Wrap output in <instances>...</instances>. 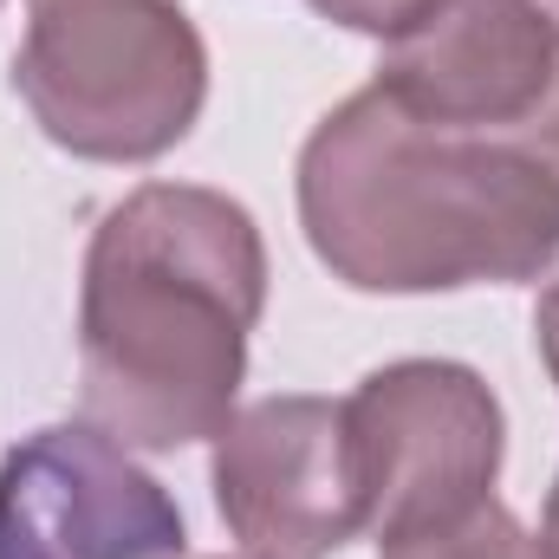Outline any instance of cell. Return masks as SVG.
<instances>
[{
  "mask_svg": "<svg viewBox=\"0 0 559 559\" xmlns=\"http://www.w3.org/2000/svg\"><path fill=\"white\" fill-rule=\"evenodd\" d=\"M371 85L417 124L521 143L559 92V33L534 0H436L384 39Z\"/></svg>",
  "mask_w": 559,
  "mask_h": 559,
  "instance_id": "obj_7",
  "label": "cell"
},
{
  "mask_svg": "<svg viewBox=\"0 0 559 559\" xmlns=\"http://www.w3.org/2000/svg\"><path fill=\"white\" fill-rule=\"evenodd\" d=\"M534 345H540V365H547V378H554V391H559V280L534 306Z\"/></svg>",
  "mask_w": 559,
  "mask_h": 559,
  "instance_id": "obj_10",
  "label": "cell"
},
{
  "mask_svg": "<svg viewBox=\"0 0 559 559\" xmlns=\"http://www.w3.org/2000/svg\"><path fill=\"white\" fill-rule=\"evenodd\" d=\"M222 559H228V554H222ZM241 559H261V554H241Z\"/></svg>",
  "mask_w": 559,
  "mask_h": 559,
  "instance_id": "obj_13",
  "label": "cell"
},
{
  "mask_svg": "<svg viewBox=\"0 0 559 559\" xmlns=\"http://www.w3.org/2000/svg\"><path fill=\"white\" fill-rule=\"evenodd\" d=\"M267 312L261 222L202 182H143L105 209L79 274V404L111 442L169 455L222 436Z\"/></svg>",
  "mask_w": 559,
  "mask_h": 559,
  "instance_id": "obj_1",
  "label": "cell"
},
{
  "mask_svg": "<svg viewBox=\"0 0 559 559\" xmlns=\"http://www.w3.org/2000/svg\"><path fill=\"white\" fill-rule=\"evenodd\" d=\"M319 20H332V26H345V33H365V39H397V33H411L423 13L436 7V0H306Z\"/></svg>",
  "mask_w": 559,
  "mask_h": 559,
  "instance_id": "obj_9",
  "label": "cell"
},
{
  "mask_svg": "<svg viewBox=\"0 0 559 559\" xmlns=\"http://www.w3.org/2000/svg\"><path fill=\"white\" fill-rule=\"evenodd\" d=\"M540 559H559V475L547 488V508H540Z\"/></svg>",
  "mask_w": 559,
  "mask_h": 559,
  "instance_id": "obj_11",
  "label": "cell"
},
{
  "mask_svg": "<svg viewBox=\"0 0 559 559\" xmlns=\"http://www.w3.org/2000/svg\"><path fill=\"white\" fill-rule=\"evenodd\" d=\"M0 7H7V0H0Z\"/></svg>",
  "mask_w": 559,
  "mask_h": 559,
  "instance_id": "obj_14",
  "label": "cell"
},
{
  "mask_svg": "<svg viewBox=\"0 0 559 559\" xmlns=\"http://www.w3.org/2000/svg\"><path fill=\"white\" fill-rule=\"evenodd\" d=\"M534 7L547 13V26H554V33H559V0H534Z\"/></svg>",
  "mask_w": 559,
  "mask_h": 559,
  "instance_id": "obj_12",
  "label": "cell"
},
{
  "mask_svg": "<svg viewBox=\"0 0 559 559\" xmlns=\"http://www.w3.org/2000/svg\"><path fill=\"white\" fill-rule=\"evenodd\" d=\"M378 559H540V540L501 501H481L468 521H455L442 534L397 540V547H378Z\"/></svg>",
  "mask_w": 559,
  "mask_h": 559,
  "instance_id": "obj_8",
  "label": "cell"
},
{
  "mask_svg": "<svg viewBox=\"0 0 559 559\" xmlns=\"http://www.w3.org/2000/svg\"><path fill=\"white\" fill-rule=\"evenodd\" d=\"M176 495L98 423H46L0 455V559H182Z\"/></svg>",
  "mask_w": 559,
  "mask_h": 559,
  "instance_id": "obj_6",
  "label": "cell"
},
{
  "mask_svg": "<svg viewBox=\"0 0 559 559\" xmlns=\"http://www.w3.org/2000/svg\"><path fill=\"white\" fill-rule=\"evenodd\" d=\"M293 195L306 248L352 293L521 286L559 261V182L534 150L417 124L378 85L312 124Z\"/></svg>",
  "mask_w": 559,
  "mask_h": 559,
  "instance_id": "obj_2",
  "label": "cell"
},
{
  "mask_svg": "<svg viewBox=\"0 0 559 559\" xmlns=\"http://www.w3.org/2000/svg\"><path fill=\"white\" fill-rule=\"evenodd\" d=\"M345 436L365 534L378 547L468 521L495 501L508 462V411L495 384L455 358H397L365 371L345 397Z\"/></svg>",
  "mask_w": 559,
  "mask_h": 559,
  "instance_id": "obj_4",
  "label": "cell"
},
{
  "mask_svg": "<svg viewBox=\"0 0 559 559\" xmlns=\"http://www.w3.org/2000/svg\"><path fill=\"white\" fill-rule=\"evenodd\" d=\"M228 534L261 559H332L365 534L345 404L280 391L222 423L209 455Z\"/></svg>",
  "mask_w": 559,
  "mask_h": 559,
  "instance_id": "obj_5",
  "label": "cell"
},
{
  "mask_svg": "<svg viewBox=\"0 0 559 559\" xmlns=\"http://www.w3.org/2000/svg\"><path fill=\"white\" fill-rule=\"evenodd\" d=\"M13 92L85 163H156L209 105V46L182 0H33Z\"/></svg>",
  "mask_w": 559,
  "mask_h": 559,
  "instance_id": "obj_3",
  "label": "cell"
}]
</instances>
